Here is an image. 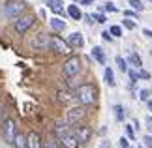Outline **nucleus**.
I'll list each match as a JSON object with an SVG mask.
<instances>
[{
	"mask_svg": "<svg viewBox=\"0 0 152 148\" xmlns=\"http://www.w3.org/2000/svg\"><path fill=\"white\" fill-rule=\"evenodd\" d=\"M96 96H98V92H96L94 85H81V86H77V90H75V99H77L81 105H85V107L96 103Z\"/></svg>",
	"mask_w": 152,
	"mask_h": 148,
	"instance_id": "obj_1",
	"label": "nucleus"
},
{
	"mask_svg": "<svg viewBox=\"0 0 152 148\" xmlns=\"http://www.w3.org/2000/svg\"><path fill=\"white\" fill-rule=\"evenodd\" d=\"M36 15L34 13H23L21 17H17V19L13 21V28L17 34H21V36H25L26 32L32 30V26L36 25Z\"/></svg>",
	"mask_w": 152,
	"mask_h": 148,
	"instance_id": "obj_2",
	"label": "nucleus"
},
{
	"mask_svg": "<svg viewBox=\"0 0 152 148\" xmlns=\"http://www.w3.org/2000/svg\"><path fill=\"white\" fill-rule=\"evenodd\" d=\"M85 116H86V109H85V105H81V107H73V109L66 111V114H64L62 122L66 124V126L72 128V126H77V124L83 122Z\"/></svg>",
	"mask_w": 152,
	"mask_h": 148,
	"instance_id": "obj_3",
	"label": "nucleus"
},
{
	"mask_svg": "<svg viewBox=\"0 0 152 148\" xmlns=\"http://www.w3.org/2000/svg\"><path fill=\"white\" fill-rule=\"evenodd\" d=\"M23 13H26V4L23 0H13V2H8L4 6V17L6 19H17Z\"/></svg>",
	"mask_w": 152,
	"mask_h": 148,
	"instance_id": "obj_4",
	"label": "nucleus"
},
{
	"mask_svg": "<svg viewBox=\"0 0 152 148\" xmlns=\"http://www.w3.org/2000/svg\"><path fill=\"white\" fill-rule=\"evenodd\" d=\"M30 45H32V49H36V51H47V49H51V36L45 34V32H38L36 36L32 38Z\"/></svg>",
	"mask_w": 152,
	"mask_h": 148,
	"instance_id": "obj_5",
	"label": "nucleus"
},
{
	"mask_svg": "<svg viewBox=\"0 0 152 148\" xmlns=\"http://www.w3.org/2000/svg\"><path fill=\"white\" fill-rule=\"evenodd\" d=\"M62 71H64V75H66L68 79L75 77V75L81 71V58H79V56H72V58H68L66 64H64V68H62Z\"/></svg>",
	"mask_w": 152,
	"mask_h": 148,
	"instance_id": "obj_6",
	"label": "nucleus"
},
{
	"mask_svg": "<svg viewBox=\"0 0 152 148\" xmlns=\"http://www.w3.org/2000/svg\"><path fill=\"white\" fill-rule=\"evenodd\" d=\"M51 49L55 52H58V55H69L73 47L69 45L66 39H62L60 36H53L51 38Z\"/></svg>",
	"mask_w": 152,
	"mask_h": 148,
	"instance_id": "obj_7",
	"label": "nucleus"
},
{
	"mask_svg": "<svg viewBox=\"0 0 152 148\" xmlns=\"http://www.w3.org/2000/svg\"><path fill=\"white\" fill-rule=\"evenodd\" d=\"M2 135H4L6 143L13 144V141H15V135H17V126H15V122L11 120V118H8V120H4V124H2Z\"/></svg>",
	"mask_w": 152,
	"mask_h": 148,
	"instance_id": "obj_8",
	"label": "nucleus"
},
{
	"mask_svg": "<svg viewBox=\"0 0 152 148\" xmlns=\"http://www.w3.org/2000/svg\"><path fill=\"white\" fill-rule=\"evenodd\" d=\"M45 143L42 139V135L38 131H28L26 135V148H43Z\"/></svg>",
	"mask_w": 152,
	"mask_h": 148,
	"instance_id": "obj_9",
	"label": "nucleus"
},
{
	"mask_svg": "<svg viewBox=\"0 0 152 148\" xmlns=\"http://www.w3.org/2000/svg\"><path fill=\"white\" fill-rule=\"evenodd\" d=\"M75 135H77V139L81 141V144H85V143H88L90 137H92V131H90V128L88 126H75Z\"/></svg>",
	"mask_w": 152,
	"mask_h": 148,
	"instance_id": "obj_10",
	"label": "nucleus"
},
{
	"mask_svg": "<svg viewBox=\"0 0 152 148\" xmlns=\"http://www.w3.org/2000/svg\"><path fill=\"white\" fill-rule=\"evenodd\" d=\"M66 41L73 47V49H81V47L85 45V38H83V34H81V32H72V34L68 36Z\"/></svg>",
	"mask_w": 152,
	"mask_h": 148,
	"instance_id": "obj_11",
	"label": "nucleus"
},
{
	"mask_svg": "<svg viewBox=\"0 0 152 148\" xmlns=\"http://www.w3.org/2000/svg\"><path fill=\"white\" fill-rule=\"evenodd\" d=\"M92 56H94V60L98 64H102V66H105V62H107V56H105L102 47H94V49H92Z\"/></svg>",
	"mask_w": 152,
	"mask_h": 148,
	"instance_id": "obj_12",
	"label": "nucleus"
},
{
	"mask_svg": "<svg viewBox=\"0 0 152 148\" xmlns=\"http://www.w3.org/2000/svg\"><path fill=\"white\" fill-rule=\"evenodd\" d=\"M47 6H49V9H51L55 15H58V17L64 15V8H62V2H60V0H49Z\"/></svg>",
	"mask_w": 152,
	"mask_h": 148,
	"instance_id": "obj_13",
	"label": "nucleus"
},
{
	"mask_svg": "<svg viewBox=\"0 0 152 148\" xmlns=\"http://www.w3.org/2000/svg\"><path fill=\"white\" fill-rule=\"evenodd\" d=\"M73 98H75V92H73V94H72V92H64V90L56 92V101H58V103H64V105H66V103L72 101Z\"/></svg>",
	"mask_w": 152,
	"mask_h": 148,
	"instance_id": "obj_14",
	"label": "nucleus"
},
{
	"mask_svg": "<svg viewBox=\"0 0 152 148\" xmlns=\"http://www.w3.org/2000/svg\"><path fill=\"white\" fill-rule=\"evenodd\" d=\"M49 25H51V28L55 32H62V30H66V23H64L60 17H53V19L49 21Z\"/></svg>",
	"mask_w": 152,
	"mask_h": 148,
	"instance_id": "obj_15",
	"label": "nucleus"
},
{
	"mask_svg": "<svg viewBox=\"0 0 152 148\" xmlns=\"http://www.w3.org/2000/svg\"><path fill=\"white\" fill-rule=\"evenodd\" d=\"M68 15L72 17L73 21H79V19H83V13H81L79 6H75V4H72V6H68Z\"/></svg>",
	"mask_w": 152,
	"mask_h": 148,
	"instance_id": "obj_16",
	"label": "nucleus"
},
{
	"mask_svg": "<svg viewBox=\"0 0 152 148\" xmlns=\"http://www.w3.org/2000/svg\"><path fill=\"white\" fill-rule=\"evenodd\" d=\"M128 64H132L133 68H141L143 66V60H141V56L137 55V52H130V56H128Z\"/></svg>",
	"mask_w": 152,
	"mask_h": 148,
	"instance_id": "obj_17",
	"label": "nucleus"
},
{
	"mask_svg": "<svg viewBox=\"0 0 152 148\" xmlns=\"http://www.w3.org/2000/svg\"><path fill=\"white\" fill-rule=\"evenodd\" d=\"M43 148H60V139H58L56 135H49Z\"/></svg>",
	"mask_w": 152,
	"mask_h": 148,
	"instance_id": "obj_18",
	"label": "nucleus"
},
{
	"mask_svg": "<svg viewBox=\"0 0 152 148\" xmlns=\"http://www.w3.org/2000/svg\"><path fill=\"white\" fill-rule=\"evenodd\" d=\"M103 81L107 82V86H115V85H116V81H115V75H113V69H111V68H105Z\"/></svg>",
	"mask_w": 152,
	"mask_h": 148,
	"instance_id": "obj_19",
	"label": "nucleus"
},
{
	"mask_svg": "<svg viewBox=\"0 0 152 148\" xmlns=\"http://www.w3.org/2000/svg\"><path fill=\"white\" fill-rule=\"evenodd\" d=\"M13 144H15V148H26V135H23V133H17V135H15V141H13Z\"/></svg>",
	"mask_w": 152,
	"mask_h": 148,
	"instance_id": "obj_20",
	"label": "nucleus"
},
{
	"mask_svg": "<svg viewBox=\"0 0 152 148\" xmlns=\"http://www.w3.org/2000/svg\"><path fill=\"white\" fill-rule=\"evenodd\" d=\"M116 68H118V71L128 73V60H124V58H120V56H116Z\"/></svg>",
	"mask_w": 152,
	"mask_h": 148,
	"instance_id": "obj_21",
	"label": "nucleus"
},
{
	"mask_svg": "<svg viewBox=\"0 0 152 148\" xmlns=\"http://www.w3.org/2000/svg\"><path fill=\"white\" fill-rule=\"evenodd\" d=\"M115 118L118 122L124 120V107H122V105H115Z\"/></svg>",
	"mask_w": 152,
	"mask_h": 148,
	"instance_id": "obj_22",
	"label": "nucleus"
},
{
	"mask_svg": "<svg viewBox=\"0 0 152 148\" xmlns=\"http://www.w3.org/2000/svg\"><path fill=\"white\" fill-rule=\"evenodd\" d=\"M128 4H130L133 9H137V11H143L145 9V6H143L141 0H128Z\"/></svg>",
	"mask_w": 152,
	"mask_h": 148,
	"instance_id": "obj_23",
	"label": "nucleus"
},
{
	"mask_svg": "<svg viewBox=\"0 0 152 148\" xmlns=\"http://www.w3.org/2000/svg\"><path fill=\"white\" fill-rule=\"evenodd\" d=\"M109 32L113 34V38H120L122 36V26H118V25H113L109 28Z\"/></svg>",
	"mask_w": 152,
	"mask_h": 148,
	"instance_id": "obj_24",
	"label": "nucleus"
},
{
	"mask_svg": "<svg viewBox=\"0 0 152 148\" xmlns=\"http://www.w3.org/2000/svg\"><path fill=\"white\" fill-rule=\"evenodd\" d=\"M122 25H124V26L128 28V30H133V28L137 26V23H135V21H132L130 17H124V21H122Z\"/></svg>",
	"mask_w": 152,
	"mask_h": 148,
	"instance_id": "obj_25",
	"label": "nucleus"
},
{
	"mask_svg": "<svg viewBox=\"0 0 152 148\" xmlns=\"http://www.w3.org/2000/svg\"><path fill=\"white\" fill-rule=\"evenodd\" d=\"M124 17H130V19H139V11L137 9H124Z\"/></svg>",
	"mask_w": 152,
	"mask_h": 148,
	"instance_id": "obj_26",
	"label": "nucleus"
},
{
	"mask_svg": "<svg viewBox=\"0 0 152 148\" xmlns=\"http://www.w3.org/2000/svg\"><path fill=\"white\" fill-rule=\"evenodd\" d=\"M128 75H130L132 85H135V82L139 81V71H135V69H128Z\"/></svg>",
	"mask_w": 152,
	"mask_h": 148,
	"instance_id": "obj_27",
	"label": "nucleus"
},
{
	"mask_svg": "<svg viewBox=\"0 0 152 148\" xmlns=\"http://www.w3.org/2000/svg\"><path fill=\"white\" fill-rule=\"evenodd\" d=\"M126 137H128V139H132V141H135V128L126 126Z\"/></svg>",
	"mask_w": 152,
	"mask_h": 148,
	"instance_id": "obj_28",
	"label": "nucleus"
},
{
	"mask_svg": "<svg viewBox=\"0 0 152 148\" xmlns=\"http://www.w3.org/2000/svg\"><path fill=\"white\" fill-rule=\"evenodd\" d=\"M103 9H105V11H111V13L118 11V8H116V6H115L113 2H105V4H103Z\"/></svg>",
	"mask_w": 152,
	"mask_h": 148,
	"instance_id": "obj_29",
	"label": "nucleus"
},
{
	"mask_svg": "<svg viewBox=\"0 0 152 148\" xmlns=\"http://www.w3.org/2000/svg\"><path fill=\"white\" fill-rule=\"evenodd\" d=\"M92 17H94V21H96V23H100V25H103V23H107V17H105L103 13H94Z\"/></svg>",
	"mask_w": 152,
	"mask_h": 148,
	"instance_id": "obj_30",
	"label": "nucleus"
},
{
	"mask_svg": "<svg viewBox=\"0 0 152 148\" xmlns=\"http://www.w3.org/2000/svg\"><path fill=\"white\" fill-rule=\"evenodd\" d=\"M139 79H145V81H148V79H150V73H148V71H145L143 68H139Z\"/></svg>",
	"mask_w": 152,
	"mask_h": 148,
	"instance_id": "obj_31",
	"label": "nucleus"
},
{
	"mask_svg": "<svg viewBox=\"0 0 152 148\" xmlns=\"http://www.w3.org/2000/svg\"><path fill=\"white\" fill-rule=\"evenodd\" d=\"M128 141H130L128 137H122V139H120V148H132V146H130V143H128Z\"/></svg>",
	"mask_w": 152,
	"mask_h": 148,
	"instance_id": "obj_32",
	"label": "nucleus"
},
{
	"mask_svg": "<svg viewBox=\"0 0 152 148\" xmlns=\"http://www.w3.org/2000/svg\"><path fill=\"white\" fill-rule=\"evenodd\" d=\"M148 96H150V92H148V90H141V92H139V98H141L143 101H147Z\"/></svg>",
	"mask_w": 152,
	"mask_h": 148,
	"instance_id": "obj_33",
	"label": "nucleus"
},
{
	"mask_svg": "<svg viewBox=\"0 0 152 148\" xmlns=\"http://www.w3.org/2000/svg\"><path fill=\"white\" fill-rule=\"evenodd\" d=\"M145 126H147L148 131H152V116H147V118H145Z\"/></svg>",
	"mask_w": 152,
	"mask_h": 148,
	"instance_id": "obj_34",
	"label": "nucleus"
},
{
	"mask_svg": "<svg viewBox=\"0 0 152 148\" xmlns=\"http://www.w3.org/2000/svg\"><path fill=\"white\" fill-rule=\"evenodd\" d=\"M145 146H147V148H152V137H150V135H145Z\"/></svg>",
	"mask_w": 152,
	"mask_h": 148,
	"instance_id": "obj_35",
	"label": "nucleus"
},
{
	"mask_svg": "<svg viewBox=\"0 0 152 148\" xmlns=\"http://www.w3.org/2000/svg\"><path fill=\"white\" fill-rule=\"evenodd\" d=\"M102 36H103L105 41H113V34H111L109 30H107V32H102Z\"/></svg>",
	"mask_w": 152,
	"mask_h": 148,
	"instance_id": "obj_36",
	"label": "nucleus"
},
{
	"mask_svg": "<svg viewBox=\"0 0 152 148\" xmlns=\"http://www.w3.org/2000/svg\"><path fill=\"white\" fill-rule=\"evenodd\" d=\"M143 36H145V38H148V39H152V30L145 28V30H143Z\"/></svg>",
	"mask_w": 152,
	"mask_h": 148,
	"instance_id": "obj_37",
	"label": "nucleus"
},
{
	"mask_svg": "<svg viewBox=\"0 0 152 148\" xmlns=\"http://www.w3.org/2000/svg\"><path fill=\"white\" fill-rule=\"evenodd\" d=\"M85 19H86V23H88V25H92V23H96V21H94V17H92V15H85Z\"/></svg>",
	"mask_w": 152,
	"mask_h": 148,
	"instance_id": "obj_38",
	"label": "nucleus"
},
{
	"mask_svg": "<svg viewBox=\"0 0 152 148\" xmlns=\"http://www.w3.org/2000/svg\"><path fill=\"white\" fill-rule=\"evenodd\" d=\"M79 2H81V6H90L94 0H79Z\"/></svg>",
	"mask_w": 152,
	"mask_h": 148,
	"instance_id": "obj_39",
	"label": "nucleus"
},
{
	"mask_svg": "<svg viewBox=\"0 0 152 148\" xmlns=\"http://www.w3.org/2000/svg\"><path fill=\"white\" fill-rule=\"evenodd\" d=\"M147 105H148V109L152 111V99H147Z\"/></svg>",
	"mask_w": 152,
	"mask_h": 148,
	"instance_id": "obj_40",
	"label": "nucleus"
},
{
	"mask_svg": "<svg viewBox=\"0 0 152 148\" xmlns=\"http://www.w3.org/2000/svg\"><path fill=\"white\" fill-rule=\"evenodd\" d=\"M0 118H2V107H0Z\"/></svg>",
	"mask_w": 152,
	"mask_h": 148,
	"instance_id": "obj_41",
	"label": "nucleus"
}]
</instances>
